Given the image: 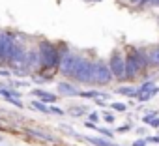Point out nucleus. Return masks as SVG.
Wrapping results in <instances>:
<instances>
[{
  "label": "nucleus",
  "instance_id": "a211bd4d",
  "mask_svg": "<svg viewBox=\"0 0 159 146\" xmlns=\"http://www.w3.org/2000/svg\"><path fill=\"white\" fill-rule=\"evenodd\" d=\"M153 88H155V83H153V81H146V83H142L137 90H139V94H142V92H148V90H153ZM139 94H137V96H139Z\"/></svg>",
  "mask_w": 159,
  "mask_h": 146
},
{
  "label": "nucleus",
  "instance_id": "dca6fc26",
  "mask_svg": "<svg viewBox=\"0 0 159 146\" xmlns=\"http://www.w3.org/2000/svg\"><path fill=\"white\" fill-rule=\"evenodd\" d=\"M155 94H159V88H157V86H155L153 90H148V92H142V94H139V96H137V99H139L140 103H144V101H150V99H152Z\"/></svg>",
  "mask_w": 159,
  "mask_h": 146
},
{
  "label": "nucleus",
  "instance_id": "7c9ffc66",
  "mask_svg": "<svg viewBox=\"0 0 159 146\" xmlns=\"http://www.w3.org/2000/svg\"><path fill=\"white\" fill-rule=\"evenodd\" d=\"M150 125H152V127H159V114H157V116L150 122Z\"/></svg>",
  "mask_w": 159,
  "mask_h": 146
},
{
  "label": "nucleus",
  "instance_id": "b1692460",
  "mask_svg": "<svg viewBox=\"0 0 159 146\" xmlns=\"http://www.w3.org/2000/svg\"><path fill=\"white\" fill-rule=\"evenodd\" d=\"M129 2H131L133 6H137V8H144V6H148V0H129Z\"/></svg>",
  "mask_w": 159,
  "mask_h": 146
},
{
  "label": "nucleus",
  "instance_id": "423d86ee",
  "mask_svg": "<svg viewBox=\"0 0 159 146\" xmlns=\"http://www.w3.org/2000/svg\"><path fill=\"white\" fill-rule=\"evenodd\" d=\"M79 58H81V54H73V52H69V54H66L62 58V64H60V73H62V75H66L67 79H71L73 71L77 67Z\"/></svg>",
  "mask_w": 159,
  "mask_h": 146
},
{
  "label": "nucleus",
  "instance_id": "cd10ccee",
  "mask_svg": "<svg viewBox=\"0 0 159 146\" xmlns=\"http://www.w3.org/2000/svg\"><path fill=\"white\" fill-rule=\"evenodd\" d=\"M8 101L10 103H13L15 107H19V109H23L25 105H23V101H19V98H8Z\"/></svg>",
  "mask_w": 159,
  "mask_h": 146
},
{
  "label": "nucleus",
  "instance_id": "0eeeda50",
  "mask_svg": "<svg viewBox=\"0 0 159 146\" xmlns=\"http://www.w3.org/2000/svg\"><path fill=\"white\" fill-rule=\"evenodd\" d=\"M75 137L77 139H81V140H86V142H90V144H94V146H118V144H114V142H111L107 137H90V135H79V133H75Z\"/></svg>",
  "mask_w": 159,
  "mask_h": 146
},
{
  "label": "nucleus",
  "instance_id": "9d476101",
  "mask_svg": "<svg viewBox=\"0 0 159 146\" xmlns=\"http://www.w3.org/2000/svg\"><path fill=\"white\" fill-rule=\"evenodd\" d=\"M148 66L159 71V43L148 49Z\"/></svg>",
  "mask_w": 159,
  "mask_h": 146
},
{
  "label": "nucleus",
  "instance_id": "20e7f679",
  "mask_svg": "<svg viewBox=\"0 0 159 146\" xmlns=\"http://www.w3.org/2000/svg\"><path fill=\"white\" fill-rule=\"evenodd\" d=\"M92 62H94V60H90V58H84V56H81V58H79V62H77V67H75V71H73L71 79H73L75 83H81V84H90Z\"/></svg>",
  "mask_w": 159,
  "mask_h": 146
},
{
  "label": "nucleus",
  "instance_id": "ddd939ff",
  "mask_svg": "<svg viewBox=\"0 0 159 146\" xmlns=\"http://www.w3.org/2000/svg\"><path fill=\"white\" fill-rule=\"evenodd\" d=\"M88 112H90V109L86 105H69L67 107V114L69 116H75V118L83 116V114H88Z\"/></svg>",
  "mask_w": 159,
  "mask_h": 146
},
{
  "label": "nucleus",
  "instance_id": "c756f323",
  "mask_svg": "<svg viewBox=\"0 0 159 146\" xmlns=\"http://www.w3.org/2000/svg\"><path fill=\"white\" fill-rule=\"evenodd\" d=\"M148 142H155V144H159V135H152V137H148Z\"/></svg>",
  "mask_w": 159,
  "mask_h": 146
},
{
  "label": "nucleus",
  "instance_id": "473e14b6",
  "mask_svg": "<svg viewBox=\"0 0 159 146\" xmlns=\"http://www.w3.org/2000/svg\"><path fill=\"white\" fill-rule=\"evenodd\" d=\"M148 6H155V8H159V0H148Z\"/></svg>",
  "mask_w": 159,
  "mask_h": 146
},
{
  "label": "nucleus",
  "instance_id": "6e6552de",
  "mask_svg": "<svg viewBox=\"0 0 159 146\" xmlns=\"http://www.w3.org/2000/svg\"><path fill=\"white\" fill-rule=\"evenodd\" d=\"M34 98H38L39 101H43V103H56L58 101V96L56 94H51V92H47V90H43V88H32V92H30Z\"/></svg>",
  "mask_w": 159,
  "mask_h": 146
},
{
  "label": "nucleus",
  "instance_id": "7ed1b4c3",
  "mask_svg": "<svg viewBox=\"0 0 159 146\" xmlns=\"http://www.w3.org/2000/svg\"><path fill=\"white\" fill-rule=\"evenodd\" d=\"M114 79L109 62L103 60H94L92 62V73H90V84L94 86H107Z\"/></svg>",
  "mask_w": 159,
  "mask_h": 146
},
{
  "label": "nucleus",
  "instance_id": "4468645a",
  "mask_svg": "<svg viewBox=\"0 0 159 146\" xmlns=\"http://www.w3.org/2000/svg\"><path fill=\"white\" fill-rule=\"evenodd\" d=\"M116 94H120V96H125V98H137V94H139V90L135 88V86H120V88H116L114 90Z\"/></svg>",
  "mask_w": 159,
  "mask_h": 146
},
{
  "label": "nucleus",
  "instance_id": "aec40b11",
  "mask_svg": "<svg viewBox=\"0 0 159 146\" xmlns=\"http://www.w3.org/2000/svg\"><path fill=\"white\" fill-rule=\"evenodd\" d=\"M109 107H111L112 111H118V112H125V111H127V107H125L124 103H109Z\"/></svg>",
  "mask_w": 159,
  "mask_h": 146
},
{
  "label": "nucleus",
  "instance_id": "f257e3e1",
  "mask_svg": "<svg viewBox=\"0 0 159 146\" xmlns=\"http://www.w3.org/2000/svg\"><path fill=\"white\" fill-rule=\"evenodd\" d=\"M148 67H150L148 66V49L137 47V49H131L125 54V79L127 81L137 79Z\"/></svg>",
  "mask_w": 159,
  "mask_h": 146
},
{
  "label": "nucleus",
  "instance_id": "393cba45",
  "mask_svg": "<svg viewBox=\"0 0 159 146\" xmlns=\"http://www.w3.org/2000/svg\"><path fill=\"white\" fill-rule=\"evenodd\" d=\"M99 114H101V112L92 111V112H88V120H90V122H98V120H99Z\"/></svg>",
  "mask_w": 159,
  "mask_h": 146
},
{
  "label": "nucleus",
  "instance_id": "5701e85b",
  "mask_svg": "<svg viewBox=\"0 0 159 146\" xmlns=\"http://www.w3.org/2000/svg\"><path fill=\"white\" fill-rule=\"evenodd\" d=\"M157 114H159L157 111H152V112H148L146 116H142V122H144V124H150V122H152V120H153Z\"/></svg>",
  "mask_w": 159,
  "mask_h": 146
},
{
  "label": "nucleus",
  "instance_id": "c9c22d12",
  "mask_svg": "<svg viewBox=\"0 0 159 146\" xmlns=\"http://www.w3.org/2000/svg\"><path fill=\"white\" fill-rule=\"evenodd\" d=\"M118 146H122V144H118Z\"/></svg>",
  "mask_w": 159,
  "mask_h": 146
},
{
  "label": "nucleus",
  "instance_id": "f3484780",
  "mask_svg": "<svg viewBox=\"0 0 159 146\" xmlns=\"http://www.w3.org/2000/svg\"><path fill=\"white\" fill-rule=\"evenodd\" d=\"M30 107H32L34 111H38V112L49 114V107H47V103H43V101H38V99H34V101L30 103Z\"/></svg>",
  "mask_w": 159,
  "mask_h": 146
},
{
  "label": "nucleus",
  "instance_id": "1a4fd4ad",
  "mask_svg": "<svg viewBox=\"0 0 159 146\" xmlns=\"http://www.w3.org/2000/svg\"><path fill=\"white\" fill-rule=\"evenodd\" d=\"M79 92L81 90H79L75 84H71V83H58V94L64 96V98H77Z\"/></svg>",
  "mask_w": 159,
  "mask_h": 146
},
{
  "label": "nucleus",
  "instance_id": "a878e982",
  "mask_svg": "<svg viewBox=\"0 0 159 146\" xmlns=\"http://www.w3.org/2000/svg\"><path fill=\"white\" fill-rule=\"evenodd\" d=\"M127 131H131V124H124V125L116 127V133H127Z\"/></svg>",
  "mask_w": 159,
  "mask_h": 146
},
{
  "label": "nucleus",
  "instance_id": "c85d7f7f",
  "mask_svg": "<svg viewBox=\"0 0 159 146\" xmlns=\"http://www.w3.org/2000/svg\"><path fill=\"white\" fill-rule=\"evenodd\" d=\"M146 142H148V139H137L131 146H146Z\"/></svg>",
  "mask_w": 159,
  "mask_h": 146
},
{
  "label": "nucleus",
  "instance_id": "39448f33",
  "mask_svg": "<svg viewBox=\"0 0 159 146\" xmlns=\"http://www.w3.org/2000/svg\"><path fill=\"white\" fill-rule=\"evenodd\" d=\"M109 66H111L114 79L125 81V54H122L120 51H114L109 58Z\"/></svg>",
  "mask_w": 159,
  "mask_h": 146
},
{
  "label": "nucleus",
  "instance_id": "bb28decb",
  "mask_svg": "<svg viewBox=\"0 0 159 146\" xmlns=\"http://www.w3.org/2000/svg\"><path fill=\"white\" fill-rule=\"evenodd\" d=\"M60 127H62V131H64L66 135H73V137H75V131H73V127H71V125H66V124H62Z\"/></svg>",
  "mask_w": 159,
  "mask_h": 146
},
{
  "label": "nucleus",
  "instance_id": "f03ea898",
  "mask_svg": "<svg viewBox=\"0 0 159 146\" xmlns=\"http://www.w3.org/2000/svg\"><path fill=\"white\" fill-rule=\"evenodd\" d=\"M38 51H39V67H41V71L60 67V64H62V52H60L58 45H54L49 39H41L38 43Z\"/></svg>",
  "mask_w": 159,
  "mask_h": 146
},
{
  "label": "nucleus",
  "instance_id": "4be33fe9",
  "mask_svg": "<svg viewBox=\"0 0 159 146\" xmlns=\"http://www.w3.org/2000/svg\"><path fill=\"white\" fill-rule=\"evenodd\" d=\"M49 112H51V114H56V116H64V109H60V107H56V105H51V107H49Z\"/></svg>",
  "mask_w": 159,
  "mask_h": 146
},
{
  "label": "nucleus",
  "instance_id": "f8f14e48",
  "mask_svg": "<svg viewBox=\"0 0 159 146\" xmlns=\"http://www.w3.org/2000/svg\"><path fill=\"white\" fill-rule=\"evenodd\" d=\"M28 133L34 135V137H39V139H43V140H51V142H56V140H58L52 133H47V131H43L41 127H30Z\"/></svg>",
  "mask_w": 159,
  "mask_h": 146
},
{
  "label": "nucleus",
  "instance_id": "2f4dec72",
  "mask_svg": "<svg viewBox=\"0 0 159 146\" xmlns=\"http://www.w3.org/2000/svg\"><path fill=\"white\" fill-rule=\"evenodd\" d=\"M10 75H11L10 69H0V77H10Z\"/></svg>",
  "mask_w": 159,
  "mask_h": 146
},
{
  "label": "nucleus",
  "instance_id": "2eb2a0df",
  "mask_svg": "<svg viewBox=\"0 0 159 146\" xmlns=\"http://www.w3.org/2000/svg\"><path fill=\"white\" fill-rule=\"evenodd\" d=\"M39 66V51L38 49H30L28 51V69L32 71V67Z\"/></svg>",
  "mask_w": 159,
  "mask_h": 146
},
{
  "label": "nucleus",
  "instance_id": "72a5a7b5",
  "mask_svg": "<svg viewBox=\"0 0 159 146\" xmlns=\"http://www.w3.org/2000/svg\"><path fill=\"white\" fill-rule=\"evenodd\" d=\"M86 127H90V129H96V127H98V125H96V124H94V122H90V120H88V122H86Z\"/></svg>",
  "mask_w": 159,
  "mask_h": 146
},
{
  "label": "nucleus",
  "instance_id": "6ab92c4d",
  "mask_svg": "<svg viewBox=\"0 0 159 146\" xmlns=\"http://www.w3.org/2000/svg\"><path fill=\"white\" fill-rule=\"evenodd\" d=\"M96 131L101 133V135L107 137V139H112V137H114V131H112V129H107V127H96Z\"/></svg>",
  "mask_w": 159,
  "mask_h": 146
},
{
  "label": "nucleus",
  "instance_id": "9b49d317",
  "mask_svg": "<svg viewBox=\"0 0 159 146\" xmlns=\"http://www.w3.org/2000/svg\"><path fill=\"white\" fill-rule=\"evenodd\" d=\"M79 98L83 99H109L111 96L107 92H99V90H86V92H79Z\"/></svg>",
  "mask_w": 159,
  "mask_h": 146
},
{
  "label": "nucleus",
  "instance_id": "412c9836",
  "mask_svg": "<svg viewBox=\"0 0 159 146\" xmlns=\"http://www.w3.org/2000/svg\"><path fill=\"white\" fill-rule=\"evenodd\" d=\"M101 114H103V120H105L107 124H114L116 114H112V112H109V111H105V112H101Z\"/></svg>",
  "mask_w": 159,
  "mask_h": 146
},
{
  "label": "nucleus",
  "instance_id": "f704fd0d",
  "mask_svg": "<svg viewBox=\"0 0 159 146\" xmlns=\"http://www.w3.org/2000/svg\"><path fill=\"white\" fill-rule=\"evenodd\" d=\"M92 2H99V0H92Z\"/></svg>",
  "mask_w": 159,
  "mask_h": 146
}]
</instances>
